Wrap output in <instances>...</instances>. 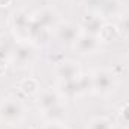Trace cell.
<instances>
[{
  "label": "cell",
  "instance_id": "1",
  "mask_svg": "<svg viewBox=\"0 0 129 129\" xmlns=\"http://www.w3.org/2000/svg\"><path fill=\"white\" fill-rule=\"evenodd\" d=\"M24 119V107L17 99H5L0 104V122L14 126L20 125Z\"/></svg>",
  "mask_w": 129,
  "mask_h": 129
},
{
  "label": "cell",
  "instance_id": "2",
  "mask_svg": "<svg viewBox=\"0 0 129 129\" xmlns=\"http://www.w3.org/2000/svg\"><path fill=\"white\" fill-rule=\"evenodd\" d=\"M11 29L15 35L18 42H29L30 41V29H32V15L26 11H15L11 15Z\"/></svg>",
  "mask_w": 129,
  "mask_h": 129
},
{
  "label": "cell",
  "instance_id": "3",
  "mask_svg": "<svg viewBox=\"0 0 129 129\" xmlns=\"http://www.w3.org/2000/svg\"><path fill=\"white\" fill-rule=\"evenodd\" d=\"M116 89V75L108 69H99L92 75V90L101 95L107 96L113 93Z\"/></svg>",
  "mask_w": 129,
  "mask_h": 129
},
{
  "label": "cell",
  "instance_id": "4",
  "mask_svg": "<svg viewBox=\"0 0 129 129\" xmlns=\"http://www.w3.org/2000/svg\"><path fill=\"white\" fill-rule=\"evenodd\" d=\"M86 6L90 14L99 18H108L117 15L120 8L117 0H86Z\"/></svg>",
  "mask_w": 129,
  "mask_h": 129
},
{
  "label": "cell",
  "instance_id": "5",
  "mask_svg": "<svg viewBox=\"0 0 129 129\" xmlns=\"http://www.w3.org/2000/svg\"><path fill=\"white\" fill-rule=\"evenodd\" d=\"M35 50L29 42H18L14 48H12V53H11V59L12 62L15 63V66H20V68H27L35 62Z\"/></svg>",
  "mask_w": 129,
  "mask_h": 129
},
{
  "label": "cell",
  "instance_id": "6",
  "mask_svg": "<svg viewBox=\"0 0 129 129\" xmlns=\"http://www.w3.org/2000/svg\"><path fill=\"white\" fill-rule=\"evenodd\" d=\"M101 47V39L96 35L81 32L74 42V48L80 54H95Z\"/></svg>",
  "mask_w": 129,
  "mask_h": 129
},
{
  "label": "cell",
  "instance_id": "7",
  "mask_svg": "<svg viewBox=\"0 0 129 129\" xmlns=\"http://www.w3.org/2000/svg\"><path fill=\"white\" fill-rule=\"evenodd\" d=\"M56 74L62 81H72V80H78L81 77V71H80L78 63H75L72 60H62L60 63H57Z\"/></svg>",
  "mask_w": 129,
  "mask_h": 129
},
{
  "label": "cell",
  "instance_id": "8",
  "mask_svg": "<svg viewBox=\"0 0 129 129\" xmlns=\"http://www.w3.org/2000/svg\"><path fill=\"white\" fill-rule=\"evenodd\" d=\"M32 18H33V23H35V24H38V26H41V27H44V29H48V30H51L53 27L56 29V27L59 26V24H57V21H59L57 14H56L53 9H48V8L35 12L32 15Z\"/></svg>",
  "mask_w": 129,
  "mask_h": 129
},
{
  "label": "cell",
  "instance_id": "9",
  "mask_svg": "<svg viewBox=\"0 0 129 129\" xmlns=\"http://www.w3.org/2000/svg\"><path fill=\"white\" fill-rule=\"evenodd\" d=\"M80 33H81L80 32V26H77L74 23H60L56 27L57 39L64 42V44H74Z\"/></svg>",
  "mask_w": 129,
  "mask_h": 129
},
{
  "label": "cell",
  "instance_id": "10",
  "mask_svg": "<svg viewBox=\"0 0 129 129\" xmlns=\"http://www.w3.org/2000/svg\"><path fill=\"white\" fill-rule=\"evenodd\" d=\"M39 107L44 110H48V108H53V107H57L62 104V95L59 90H53V89H47L44 92H41L39 95Z\"/></svg>",
  "mask_w": 129,
  "mask_h": 129
},
{
  "label": "cell",
  "instance_id": "11",
  "mask_svg": "<svg viewBox=\"0 0 129 129\" xmlns=\"http://www.w3.org/2000/svg\"><path fill=\"white\" fill-rule=\"evenodd\" d=\"M81 27L84 29V33H90V35H96L98 36V33L101 30V27H102V21L96 15L87 14L81 20Z\"/></svg>",
  "mask_w": 129,
  "mask_h": 129
},
{
  "label": "cell",
  "instance_id": "12",
  "mask_svg": "<svg viewBox=\"0 0 129 129\" xmlns=\"http://www.w3.org/2000/svg\"><path fill=\"white\" fill-rule=\"evenodd\" d=\"M98 38L101 39V42H111V41H116V39L119 38L117 26H116V24H111V23L102 24L101 30L98 33Z\"/></svg>",
  "mask_w": 129,
  "mask_h": 129
},
{
  "label": "cell",
  "instance_id": "13",
  "mask_svg": "<svg viewBox=\"0 0 129 129\" xmlns=\"http://www.w3.org/2000/svg\"><path fill=\"white\" fill-rule=\"evenodd\" d=\"M64 107L60 104L57 107H53V108H48V110H44L42 111V116L47 119V122H56V123H63L64 122Z\"/></svg>",
  "mask_w": 129,
  "mask_h": 129
},
{
  "label": "cell",
  "instance_id": "14",
  "mask_svg": "<svg viewBox=\"0 0 129 129\" xmlns=\"http://www.w3.org/2000/svg\"><path fill=\"white\" fill-rule=\"evenodd\" d=\"M18 89L24 96H35L41 90L39 89V81L36 78H24V80H21L20 84H18Z\"/></svg>",
  "mask_w": 129,
  "mask_h": 129
},
{
  "label": "cell",
  "instance_id": "15",
  "mask_svg": "<svg viewBox=\"0 0 129 129\" xmlns=\"http://www.w3.org/2000/svg\"><path fill=\"white\" fill-rule=\"evenodd\" d=\"M87 129H113V123L107 117H95L89 122Z\"/></svg>",
  "mask_w": 129,
  "mask_h": 129
},
{
  "label": "cell",
  "instance_id": "16",
  "mask_svg": "<svg viewBox=\"0 0 129 129\" xmlns=\"http://www.w3.org/2000/svg\"><path fill=\"white\" fill-rule=\"evenodd\" d=\"M116 26H117L119 35H123V36L129 38V14L120 17V20H119V23Z\"/></svg>",
  "mask_w": 129,
  "mask_h": 129
},
{
  "label": "cell",
  "instance_id": "17",
  "mask_svg": "<svg viewBox=\"0 0 129 129\" xmlns=\"http://www.w3.org/2000/svg\"><path fill=\"white\" fill-rule=\"evenodd\" d=\"M119 116H120V119H122L125 123H128V125H129V102H128V104H125V105L120 108Z\"/></svg>",
  "mask_w": 129,
  "mask_h": 129
},
{
  "label": "cell",
  "instance_id": "18",
  "mask_svg": "<svg viewBox=\"0 0 129 129\" xmlns=\"http://www.w3.org/2000/svg\"><path fill=\"white\" fill-rule=\"evenodd\" d=\"M42 129H68L64 126V123H56V122H48L47 125H44Z\"/></svg>",
  "mask_w": 129,
  "mask_h": 129
},
{
  "label": "cell",
  "instance_id": "19",
  "mask_svg": "<svg viewBox=\"0 0 129 129\" xmlns=\"http://www.w3.org/2000/svg\"><path fill=\"white\" fill-rule=\"evenodd\" d=\"M6 69H8V59L0 57V77L6 72Z\"/></svg>",
  "mask_w": 129,
  "mask_h": 129
},
{
  "label": "cell",
  "instance_id": "20",
  "mask_svg": "<svg viewBox=\"0 0 129 129\" xmlns=\"http://www.w3.org/2000/svg\"><path fill=\"white\" fill-rule=\"evenodd\" d=\"M12 3V0H0V8H6Z\"/></svg>",
  "mask_w": 129,
  "mask_h": 129
},
{
  "label": "cell",
  "instance_id": "21",
  "mask_svg": "<svg viewBox=\"0 0 129 129\" xmlns=\"http://www.w3.org/2000/svg\"><path fill=\"white\" fill-rule=\"evenodd\" d=\"M18 129H33L30 126H26V125H21V126H18Z\"/></svg>",
  "mask_w": 129,
  "mask_h": 129
},
{
  "label": "cell",
  "instance_id": "22",
  "mask_svg": "<svg viewBox=\"0 0 129 129\" xmlns=\"http://www.w3.org/2000/svg\"><path fill=\"white\" fill-rule=\"evenodd\" d=\"M128 60H129V57H128Z\"/></svg>",
  "mask_w": 129,
  "mask_h": 129
}]
</instances>
